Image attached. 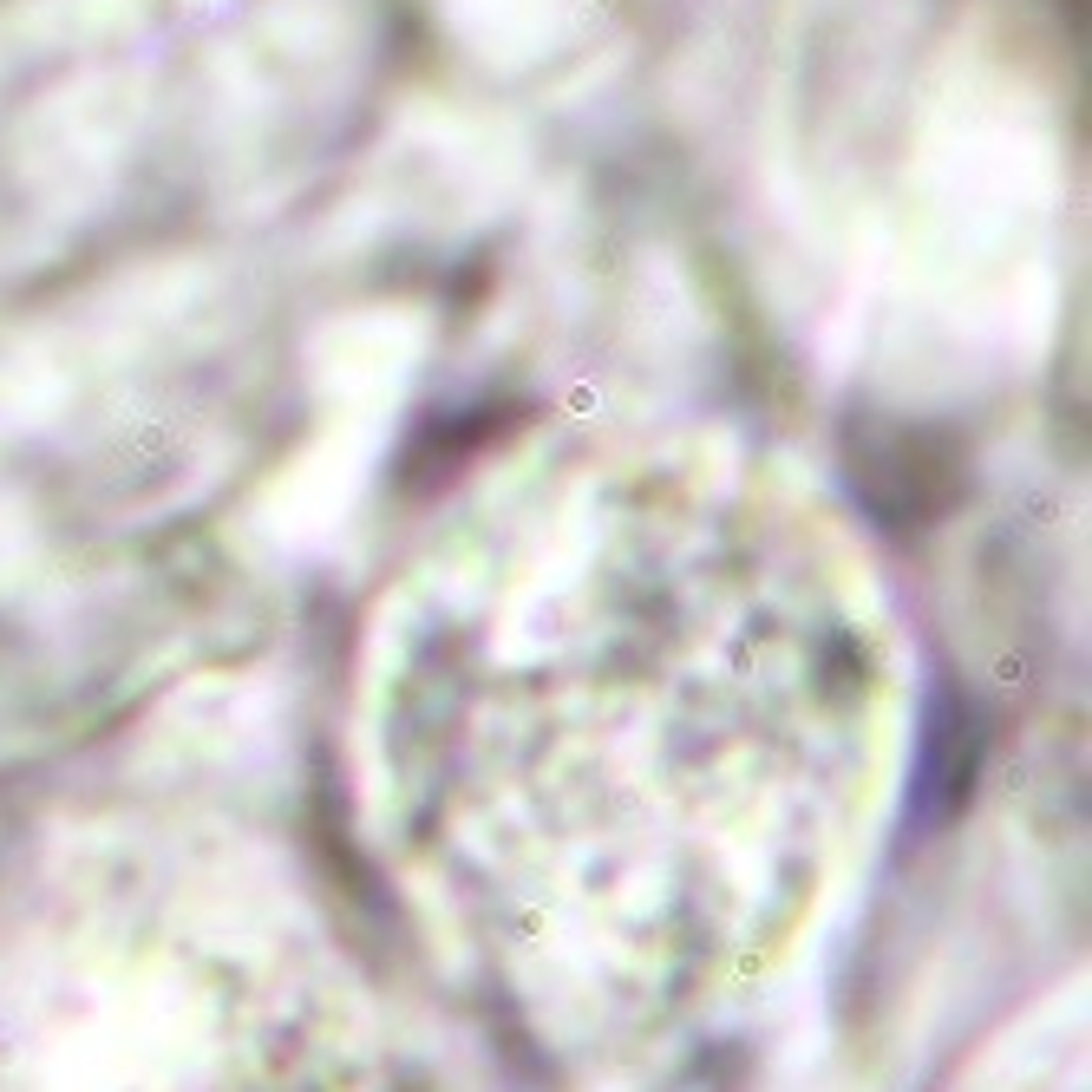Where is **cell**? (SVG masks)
I'll list each match as a JSON object with an SVG mask.
<instances>
[{
  "label": "cell",
  "instance_id": "cell-1",
  "mask_svg": "<svg viewBox=\"0 0 1092 1092\" xmlns=\"http://www.w3.org/2000/svg\"><path fill=\"white\" fill-rule=\"evenodd\" d=\"M910 654L798 458L537 419L412 524L354 654V804L445 981L550 1066L746 1014L883 818Z\"/></svg>",
  "mask_w": 1092,
  "mask_h": 1092
},
{
  "label": "cell",
  "instance_id": "cell-2",
  "mask_svg": "<svg viewBox=\"0 0 1092 1092\" xmlns=\"http://www.w3.org/2000/svg\"><path fill=\"white\" fill-rule=\"evenodd\" d=\"M0 1092H433L275 844L92 804L0 864Z\"/></svg>",
  "mask_w": 1092,
  "mask_h": 1092
}]
</instances>
